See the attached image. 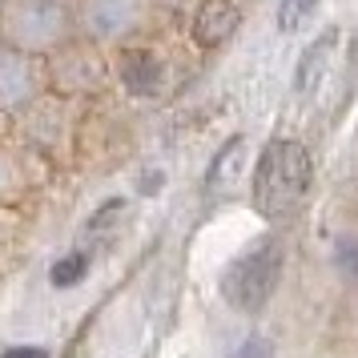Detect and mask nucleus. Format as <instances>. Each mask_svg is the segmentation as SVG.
Listing matches in <instances>:
<instances>
[{
    "label": "nucleus",
    "instance_id": "6",
    "mask_svg": "<svg viewBox=\"0 0 358 358\" xmlns=\"http://www.w3.org/2000/svg\"><path fill=\"white\" fill-rule=\"evenodd\" d=\"M45 93H49V65H45V57H29V52L0 45V113L13 121V117L24 113Z\"/></svg>",
    "mask_w": 358,
    "mask_h": 358
},
{
    "label": "nucleus",
    "instance_id": "1",
    "mask_svg": "<svg viewBox=\"0 0 358 358\" xmlns=\"http://www.w3.org/2000/svg\"><path fill=\"white\" fill-rule=\"evenodd\" d=\"M310 178H314V165H310V153L302 141H290V137H278L258 153V165H254V210L262 217H290L310 194Z\"/></svg>",
    "mask_w": 358,
    "mask_h": 358
},
{
    "label": "nucleus",
    "instance_id": "9",
    "mask_svg": "<svg viewBox=\"0 0 358 358\" xmlns=\"http://www.w3.org/2000/svg\"><path fill=\"white\" fill-rule=\"evenodd\" d=\"M242 24V8L238 0H194V20H189V33L201 49H217L226 45L229 36L238 33Z\"/></svg>",
    "mask_w": 358,
    "mask_h": 358
},
{
    "label": "nucleus",
    "instance_id": "11",
    "mask_svg": "<svg viewBox=\"0 0 358 358\" xmlns=\"http://www.w3.org/2000/svg\"><path fill=\"white\" fill-rule=\"evenodd\" d=\"M314 13H318V0H278V29L298 33Z\"/></svg>",
    "mask_w": 358,
    "mask_h": 358
},
{
    "label": "nucleus",
    "instance_id": "8",
    "mask_svg": "<svg viewBox=\"0 0 358 358\" xmlns=\"http://www.w3.org/2000/svg\"><path fill=\"white\" fill-rule=\"evenodd\" d=\"M36 173H41V153L29 149L24 141H0V206L8 201H20L36 185Z\"/></svg>",
    "mask_w": 358,
    "mask_h": 358
},
{
    "label": "nucleus",
    "instance_id": "5",
    "mask_svg": "<svg viewBox=\"0 0 358 358\" xmlns=\"http://www.w3.org/2000/svg\"><path fill=\"white\" fill-rule=\"evenodd\" d=\"M149 0H73L77 36L93 45H129L133 33H141L149 20Z\"/></svg>",
    "mask_w": 358,
    "mask_h": 358
},
{
    "label": "nucleus",
    "instance_id": "2",
    "mask_svg": "<svg viewBox=\"0 0 358 358\" xmlns=\"http://www.w3.org/2000/svg\"><path fill=\"white\" fill-rule=\"evenodd\" d=\"M77 36L73 4L65 0H4L0 4V45L29 57H45Z\"/></svg>",
    "mask_w": 358,
    "mask_h": 358
},
{
    "label": "nucleus",
    "instance_id": "13",
    "mask_svg": "<svg viewBox=\"0 0 358 358\" xmlns=\"http://www.w3.org/2000/svg\"><path fill=\"white\" fill-rule=\"evenodd\" d=\"M242 145H245L242 137H234V141H229V145L217 153V157H213V165H210V185H217L222 178H229V173H234V165H238V153H242Z\"/></svg>",
    "mask_w": 358,
    "mask_h": 358
},
{
    "label": "nucleus",
    "instance_id": "7",
    "mask_svg": "<svg viewBox=\"0 0 358 358\" xmlns=\"http://www.w3.org/2000/svg\"><path fill=\"white\" fill-rule=\"evenodd\" d=\"M113 73L117 81H121V89L129 93V97H162L165 89V77H169V69H165L162 52H153L149 45H121L113 57Z\"/></svg>",
    "mask_w": 358,
    "mask_h": 358
},
{
    "label": "nucleus",
    "instance_id": "14",
    "mask_svg": "<svg viewBox=\"0 0 358 358\" xmlns=\"http://www.w3.org/2000/svg\"><path fill=\"white\" fill-rule=\"evenodd\" d=\"M334 258H338L342 274L350 278V282H358V242H350V238H346V242L338 245V254H334Z\"/></svg>",
    "mask_w": 358,
    "mask_h": 358
},
{
    "label": "nucleus",
    "instance_id": "4",
    "mask_svg": "<svg viewBox=\"0 0 358 358\" xmlns=\"http://www.w3.org/2000/svg\"><path fill=\"white\" fill-rule=\"evenodd\" d=\"M45 65H49V93H57L65 101L89 97V93L105 89L109 73H113L105 49L93 45V41H85V36H73L69 45H61Z\"/></svg>",
    "mask_w": 358,
    "mask_h": 358
},
{
    "label": "nucleus",
    "instance_id": "17",
    "mask_svg": "<svg viewBox=\"0 0 358 358\" xmlns=\"http://www.w3.org/2000/svg\"><path fill=\"white\" fill-rule=\"evenodd\" d=\"M8 133H13V121H8V117L0 113V141H4V137H8Z\"/></svg>",
    "mask_w": 358,
    "mask_h": 358
},
{
    "label": "nucleus",
    "instance_id": "19",
    "mask_svg": "<svg viewBox=\"0 0 358 358\" xmlns=\"http://www.w3.org/2000/svg\"><path fill=\"white\" fill-rule=\"evenodd\" d=\"M65 4H73V0H65Z\"/></svg>",
    "mask_w": 358,
    "mask_h": 358
},
{
    "label": "nucleus",
    "instance_id": "12",
    "mask_svg": "<svg viewBox=\"0 0 358 358\" xmlns=\"http://www.w3.org/2000/svg\"><path fill=\"white\" fill-rule=\"evenodd\" d=\"M85 274H89V258H85V254H69V258H61L49 270V282L57 290H69V286H77Z\"/></svg>",
    "mask_w": 358,
    "mask_h": 358
},
{
    "label": "nucleus",
    "instance_id": "18",
    "mask_svg": "<svg viewBox=\"0 0 358 358\" xmlns=\"http://www.w3.org/2000/svg\"><path fill=\"white\" fill-rule=\"evenodd\" d=\"M350 73L358 77V36H355V49H350Z\"/></svg>",
    "mask_w": 358,
    "mask_h": 358
},
{
    "label": "nucleus",
    "instance_id": "10",
    "mask_svg": "<svg viewBox=\"0 0 358 358\" xmlns=\"http://www.w3.org/2000/svg\"><path fill=\"white\" fill-rule=\"evenodd\" d=\"M338 36L342 33L330 24V29H322V33L302 49L298 65H294V89H298L302 97H310V93H318V89H322L326 73H330V61H334V49H338Z\"/></svg>",
    "mask_w": 358,
    "mask_h": 358
},
{
    "label": "nucleus",
    "instance_id": "3",
    "mask_svg": "<svg viewBox=\"0 0 358 358\" xmlns=\"http://www.w3.org/2000/svg\"><path fill=\"white\" fill-rule=\"evenodd\" d=\"M282 266H286L282 238H262V242L242 250L226 266V274H222V298L234 310H242V314H258L274 298L278 282H282Z\"/></svg>",
    "mask_w": 358,
    "mask_h": 358
},
{
    "label": "nucleus",
    "instance_id": "20",
    "mask_svg": "<svg viewBox=\"0 0 358 358\" xmlns=\"http://www.w3.org/2000/svg\"><path fill=\"white\" fill-rule=\"evenodd\" d=\"M0 4H4V0H0Z\"/></svg>",
    "mask_w": 358,
    "mask_h": 358
},
{
    "label": "nucleus",
    "instance_id": "15",
    "mask_svg": "<svg viewBox=\"0 0 358 358\" xmlns=\"http://www.w3.org/2000/svg\"><path fill=\"white\" fill-rule=\"evenodd\" d=\"M234 358H274V346H270V338H245Z\"/></svg>",
    "mask_w": 358,
    "mask_h": 358
},
{
    "label": "nucleus",
    "instance_id": "16",
    "mask_svg": "<svg viewBox=\"0 0 358 358\" xmlns=\"http://www.w3.org/2000/svg\"><path fill=\"white\" fill-rule=\"evenodd\" d=\"M4 358H49L41 346H13V350H4Z\"/></svg>",
    "mask_w": 358,
    "mask_h": 358
}]
</instances>
